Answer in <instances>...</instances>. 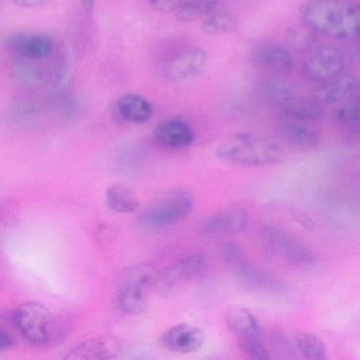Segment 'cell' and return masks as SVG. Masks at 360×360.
<instances>
[{"label": "cell", "instance_id": "38", "mask_svg": "<svg viewBox=\"0 0 360 360\" xmlns=\"http://www.w3.org/2000/svg\"><path fill=\"white\" fill-rule=\"evenodd\" d=\"M356 54H357L358 60L360 62V39L357 41V46H356Z\"/></svg>", "mask_w": 360, "mask_h": 360}, {"label": "cell", "instance_id": "29", "mask_svg": "<svg viewBox=\"0 0 360 360\" xmlns=\"http://www.w3.org/2000/svg\"><path fill=\"white\" fill-rule=\"evenodd\" d=\"M222 4L218 0H193L186 7L176 12V18L181 22H193L203 20Z\"/></svg>", "mask_w": 360, "mask_h": 360}, {"label": "cell", "instance_id": "23", "mask_svg": "<svg viewBox=\"0 0 360 360\" xmlns=\"http://www.w3.org/2000/svg\"><path fill=\"white\" fill-rule=\"evenodd\" d=\"M285 39L290 49L297 53L307 54L318 46V34L304 24L290 27Z\"/></svg>", "mask_w": 360, "mask_h": 360}, {"label": "cell", "instance_id": "30", "mask_svg": "<svg viewBox=\"0 0 360 360\" xmlns=\"http://www.w3.org/2000/svg\"><path fill=\"white\" fill-rule=\"evenodd\" d=\"M269 351L274 352L276 354V357L278 358H294L295 352H296V343L290 340L288 335L284 334L281 330H271L269 337Z\"/></svg>", "mask_w": 360, "mask_h": 360}, {"label": "cell", "instance_id": "31", "mask_svg": "<svg viewBox=\"0 0 360 360\" xmlns=\"http://www.w3.org/2000/svg\"><path fill=\"white\" fill-rule=\"evenodd\" d=\"M39 112V105L34 101L22 98L18 100L10 108V117L14 121L25 122L37 117Z\"/></svg>", "mask_w": 360, "mask_h": 360}, {"label": "cell", "instance_id": "25", "mask_svg": "<svg viewBox=\"0 0 360 360\" xmlns=\"http://www.w3.org/2000/svg\"><path fill=\"white\" fill-rule=\"evenodd\" d=\"M201 22L204 32L210 35L226 34L237 27L235 16L223 5L206 16Z\"/></svg>", "mask_w": 360, "mask_h": 360}, {"label": "cell", "instance_id": "24", "mask_svg": "<svg viewBox=\"0 0 360 360\" xmlns=\"http://www.w3.org/2000/svg\"><path fill=\"white\" fill-rule=\"evenodd\" d=\"M300 92L290 82L281 79H271L265 81L262 86V96L267 102L278 108L283 103Z\"/></svg>", "mask_w": 360, "mask_h": 360}, {"label": "cell", "instance_id": "10", "mask_svg": "<svg viewBox=\"0 0 360 360\" xmlns=\"http://www.w3.org/2000/svg\"><path fill=\"white\" fill-rule=\"evenodd\" d=\"M276 130L282 142L298 150L315 149L321 141L319 130L309 122L281 117Z\"/></svg>", "mask_w": 360, "mask_h": 360}, {"label": "cell", "instance_id": "21", "mask_svg": "<svg viewBox=\"0 0 360 360\" xmlns=\"http://www.w3.org/2000/svg\"><path fill=\"white\" fill-rule=\"evenodd\" d=\"M120 117L132 124L147 123L153 115L150 103L140 94H128L121 96L117 102Z\"/></svg>", "mask_w": 360, "mask_h": 360}, {"label": "cell", "instance_id": "2", "mask_svg": "<svg viewBox=\"0 0 360 360\" xmlns=\"http://www.w3.org/2000/svg\"><path fill=\"white\" fill-rule=\"evenodd\" d=\"M216 155L226 163L246 167L276 165L283 159L278 143L252 134H236L217 148Z\"/></svg>", "mask_w": 360, "mask_h": 360}, {"label": "cell", "instance_id": "12", "mask_svg": "<svg viewBox=\"0 0 360 360\" xmlns=\"http://www.w3.org/2000/svg\"><path fill=\"white\" fill-rule=\"evenodd\" d=\"M205 267L206 259L202 255H193L182 259L160 273L157 288L162 292L172 290L197 277Z\"/></svg>", "mask_w": 360, "mask_h": 360}, {"label": "cell", "instance_id": "13", "mask_svg": "<svg viewBox=\"0 0 360 360\" xmlns=\"http://www.w3.org/2000/svg\"><path fill=\"white\" fill-rule=\"evenodd\" d=\"M252 62L258 68L276 75H288L295 68V60L290 52L279 44H263L252 52Z\"/></svg>", "mask_w": 360, "mask_h": 360}, {"label": "cell", "instance_id": "33", "mask_svg": "<svg viewBox=\"0 0 360 360\" xmlns=\"http://www.w3.org/2000/svg\"><path fill=\"white\" fill-rule=\"evenodd\" d=\"M191 1L193 0H150V6L160 13H176Z\"/></svg>", "mask_w": 360, "mask_h": 360}, {"label": "cell", "instance_id": "37", "mask_svg": "<svg viewBox=\"0 0 360 360\" xmlns=\"http://www.w3.org/2000/svg\"><path fill=\"white\" fill-rule=\"evenodd\" d=\"M84 9L87 12H91L94 7V0H82Z\"/></svg>", "mask_w": 360, "mask_h": 360}, {"label": "cell", "instance_id": "4", "mask_svg": "<svg viewBox=\"0 0 360 360\" xmlns=\"http://www.w3.org/2000/svg\"><path fill=\"white\" fill-rule=\"evenodd\" d=\"M193 210V198L188 191H170L145 208L138 223L143 229H166L184 220Z\"/></svg>", "mask_w": 360, "mask_h": 360}, {"label": "cell", "instance_id": "15", "mask_svg": "<svg viewBox=\"0 0 360 360\" xmlns=\"http://www.w3.org/2000/svg\"><path fill=\"white\" fill-rule=\"evenodd\" d=\"M227 328L235 335L238 345L264 339L262 326L256 316L246 309H231L225 315Z\"/></svg>", "mask_w": 360, "mask_h": 360}, {"label": "cell", "instance_id": "27", "mask_svg": "<svg viewBox=\"0 0 360 360\" xmlns=\"http://www.w3.org/2000/svg\"><path fill=\"white\" fill-rule=\"evenodd\" d=\"M333 119L347 132L360 136V101L351 98V102L340 105L333 113Z\"/></svg>", "mask_w": 360, "mask_h": 360}, {"label": "cell", "instance_id": "16", "mask_svg": "<svg viewBox=\"0 0 360 360\" xmlns=\"http://www.w3.org/2000/svg\"><path fill=\"white\" fill-rule=\"evenodd\" d=\"M356 81L357 79L352 73H341L334 79L316 85L315 89L311 92V98L324 107L339 104L347 98H351Z\"/></svg>", "mask_w": 360, "mask_h": 360}, {"label": "cell", "instance_id": "9", "mask_svg": "<svg viewBox=\"0 0 360 360\" xmlns=\"http://www.w3.org/2000/svg\"><path fill=\"white\" fill-rule=\"evenodd\" d=\"M5 46L9 51L22 60H47L53 54L54 41L41 33H14L8 35Z\"/></svg>", "mask_w": 360, "mask_h": 360}, {"label": "cell", "instance_id": "34", "mask_svg": "<svg viewBox=\"0 0 360 360\" xmlns=\"http://www.w3.org/2000/svg\"><path fill=\"white\" fill-rule=\"evenodd\" d=\"M14 345V336L6 330L5 326H1V332H0V347H1V351L10 349L12 345Z\"/></svg>", "mask_w": 360, "mask_h": 360}, {"label": "cell", "instance_id": "11", "mask_svg": "<svg viewBox=\"0 0 360 360\" xmlns=\"http://www.w3.org/2000/svg\"><path fill=\"white\" fill-rule=\"evenodd\" d=\"M250 216L241 206H233L212 214L202 223L201 229L210 237H226L242 233L248 226Z\"/></svg>", "mask_w": 360, "mask_h": 360}, {"label": "cell", "instance_id": "1", "mask_svg": "<svg viewBox=\"0 0 360 360\" xmlns=\"http://www.w3.org/2000/svg\"><path fill=\"white\" fill-rule=\"evenodd\" d=\"M301 22L322 37L360 39V4L353 0H307L299 10Z\"/></svg>", "mask_w": 360, "mask_h": 360}, {"label": "cell", "instance_id": "18", "mask_svg": "<svg viewBox=\"0 0 360 360\" xmlns=\"http://www.w3.org/2000/svg\"><path fill=\"white\" fill-rule=\"evenodd\" d=\"M207 65V54L204 50L191 49L169 63L166 75L174 82H185L201 75Z\"/></svg>", "mask_w": 360, "mask_h": 360}, {"label": "cell", "instance_id": "14", "mask_svg": "<svg viewBox=\"0 0 360 360\" xmlns=\"http://www.w3.org/2000/svg\"><path fill=\"white\" fill-rule=\"evenodd\" d=\"M205 342V333L198 326L181 323L166 330L162 343L169 351L191 354L201 349Z\"/></svg>", "mask_w": 360, "mask_h": 360}, {"label": "cell", "instance_id": "35", "mask_svg": "<svg viewBox=\"0 0 360 360\" xmlns=\"http://www.w3.org/2000/svg\"><path fill=\"white\" fill-rule=\"evenodd\" d=\"M18 7L24 9H33V8L41 7L46 5L49 0H12Z\"/></svg>", "mask_w": 360, "mask_h": 360}, {"label": "cell", "instance_id": "32", "mask_svg": "<svg viewBox=\"0 0 360 360\" xmlns=\"http://www.w3.org/2000/svg\"><path fill=\"white\" fill-rule=\"evenodd\" d=\"M54 110L60 117L70 119L77 112V102L71 96L62 94L54 101Z\"/></svg>", "mask_w": 360, "mask_h": 360}, {"label": "cell", "instance_id": "8", "mask_svg": "<svg viewBox=\"0 0 360 360\" xmlns=\"http://www.w3.org/2000/svg\"><path fill=\"white\" fill-rule=\"evenodd\" d=\"M345 70L342 51L335 46L318 45L307 54L302 66L305 81L315 85L338 77Z\"/></svg>", "mask_w": 360, "mask_h": 360}, {"label": "cell", "instance_id": "7", "mask_svg": "<svg viewBox=\"0 0 360 360\" xmlns=\"http://www.w3.org/2000/svg\"><path fill=\"white\" fill-rule=\"evenodd\" d=\"M14 328L32 345H44L49 340L51 316L45 305L26 302L10 314Z\"/></svg>", "mask_w": 360, "mask_h": 360}, {"label": "cell", "instance_id": "26", "mask_svg": "<svg viewBox=\"0 0 360 360\" xmlns=\"http://www.w3.org/2000/svg\"><path fill=\"white\" fill-rule=\"evenodd\" d=\"M297 349L309 360H323L328 358V347L321 338L311 332H300L295 336Z\"/></svg>", "mask_w": 360, "mask_h": 360}, {"label": "cell", "instance_id": "6", "mask_svg": "<svg viewBox=\"0 0 360 360\" xmlns=\"http://www.w3.org/2000/svg\"><path fill=\"white\" fill-rule=\"evenodd\" d=\"M225 261L241 283L252 290L278 292L284 290L283 282L273 274L252 264L238 246L229 244L224 248Z\"/></svg>", "mask_w": 360, "mask_h": 360}, {"label": "cell", "instance_id": "22", "mask_svg": "<svg viewBox=\"0 0 360 360\" xmlns=\"http://www.w3.org/2000/svg\"><path fill=\"white\" fill-rule=\"evenodd\" d=\"M106 202L110 210L121 214H130L140 207V202L136 193L129 187L122 184L111 185L107 188Z\"/></svg>", "mask_w": 360, "mask_h": 360}, {"label": "cell", "instance_id": "20", "mask_svg": "<svg viewBox=\"0 0 360 360\" xmlns=\"http://www.w3.org/2000/svg\"><path fill=\"white\" fill-rule=\"evenodd\" d=\"M117 343L110 337L90 339L71 349L67 359H108L117 356Z\"/></svg>", "mask_w": 360, "mask_h": 360}, {"label": "cell", "instance_id": "17", "mask_svg": "<svg viewBox=\"0 0 360 360\" xmlns=\"http://www.w3.org/2000/svg\"><path fill=\"white\" fill-rule=\"evenodd\" d=\"M153 138L160 146L167 149L187 148L195 141L193 128L182 120L162 122L153 131Z\"/></svg>", "mask_w": 360, "mask_h": 360}, {"label": "cell", "instance_id": "5", "mask_svg": "<svg viewBox=\"0 0 360 360\" xmlns=\"http://www.w3.org/2000/svg\"><path fill=\"white\" fill-rule=\"evenodd\" d=\"M258 235L267 248L288 262L304 267L317 264L316 252L284 229L271 224H262L259 227Z\"/></svg>", "mask_w": 360, "mask_h": 360}, {"label": "cell", "instance_id": "19", "mask_svg": "<svg viewBox=\"0 0 360 360\" xmlns=\"http://www.w3.org/2000/svg\"><path fill=\"white\" fill-rule=\"evenodd\" d=\"M281 117L290 119L299 120V121L317 123L326 117V108L315 98H305L299 94L298 96L290 98L285 103L278 107Z\"/></svg>", "mask_w": 360, "mask_h": 360}, {"label": "cell", "instance_id": "3", "mask_svg": "<svg viewBox=\"0 0 360 360\" xmlns=\"http://www.w3.org/2000/svg\"><path fill=\"white\" fill-rule=\"evenodd\" d=\"M160 271L151 265H139L122 276L115 294V303L130 315L144 313L149 307V292L157 288Z\"/></svg>", "mask_w": 360, "mask_h": 360}, {"label": "cell", "instance_id": "28", "mask_svg": "<svg viewBox=\"0 0 360 360\" xmlns=\"http://www.w3.org/2000/svg\"><path fill=\"white\" fill-rule=\"evenodd\" d=\"M11 77L15 84L24 87L41 85L46 79L44 71L26 60L15 63L12 66Z\"/></svg>", "mask_w": 360, "mask_h": 360}, {"label": "cell", "instance_id": "36", "mask_svg": "<svg viewBox=\"0 0 360 360\" xmlns=\"http://www.w3.org/2000/svg\"><path fill=\"white\" fill-rule=\"evenodd\" d=\"M352 100L360 101V79L356 81L355 88L351 96Z\"/></svg>", "mask_w": 360, "mask_h": 360}]
</instances>
